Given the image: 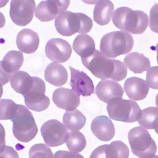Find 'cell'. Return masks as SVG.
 <instances>
[{
  "instance_id": "cell-1",
  "label": "cell",
  "mask_w": 158,
  "mask_h": 158,
  "mask_svg": "<svg viewBox=\"0 0 158 158\" xmlns=\"http://www.w3.org/2000/svg\"><path fill=\"white\" fill-rule=\"evenodd\" d=\"M81 60L86 68L102 80L110 79L121 81L127 75V68L124 63L119 60L110 59L97 50L90 56L81 58Z\"/></svg>"
},
{
  "instance_id": "cell-2",
  "label": "cell",
  "mask_w": 158,
  "mask_h": 158,
  "mask_svg": "<svg viewBox=\"0 0 158 158\" xmlns=\"http://www.w3.org/2000/svg\"><path fill=\"white\" fill-rule=\"evenodd\" d=\"M112 19L116 27L131 34H142L149 25V16L146 13L125 6L114 11Z\"/></svg>"
},
{
  "instance_id": "cell-3",
  "label": "cell",
  "mask_w": 158,
  "mask_h": 158,
  "mask_svg": "<svg viewBox=\"0 0 158 158\" xmlns=\"http://www.w3.org/2000/svg\"><path fill=\"white\" fill-rule=\"evenodd\" d=\"M93 27V21L81 13L66 11L59 15L55 20V27L60 34L71 36L76 33L85 34L90 32Z\"/></svg>"
},
{
  "instance_id": "cell-4",
  "label": "cell",
  "mask_w": 158,
  "mask_h": 158,
  "mask_svg": "<svg viewBox=\"0 0 158 158\" xmlns=\"http://www.w3.org/2000/svg\"><path fill=\"white\" fill-rule=\"evenodd\" d=\"M134 46V40L131 34L124 31H114L103 36L100 42L101 53L106 58H115L128 54Z\"/></svg>"
},
{
  "instance_id": "cell-5",
  "label": "cell",
  "mask_w": 158,
  "mask_h": 158,
  "mask_svg": "<svg viewBox=\"0 0 158 158\" xmlns=\"http://www.w3.org/2000/svg\"><path fill=\"white\" fill-rule=\"evenodd\" d=\"M11 120L13 123V135L21 142H29L36 136L38 128L34 117L25 106L18 104L16 113Z\"/></svg>"
},
{
  "instance_id": "cell-6",
  "label": "cell",
  "mask_w": 158,
  "mask_h": 158,
  "mask_svg": "<svg viewBox=\"0 0 158 158\" xmlns=\"http://www.w3.org/2000/svg\"><path fill=\"white\" fill-rule=\"evenodd\" d=\"M128 139L131 151L139 158H155L157 147L147 130L142 126L133 128L129 132Z\"/></svg>"
},
{
  "instance_id": "cell-7",
  "label": "cell",
  "mask_w": 158,
  "mask_h": 158,
  "mask_svg": "<svg viewBox=\"0 0 158 158\" xmlns=\"http://www.w3.org/2000/svg\"><path fill=\"white\" fill-rule=\"evenodd\" d=\"M106 108L110 118L127 123L138 121L141 113V110L137 102L122 98L110 101Z\"/></svg>"
},
{
  "instance_id": "cell-8",
  "label": "cell",
  "mask_w": 158,
  "mask_h": 158,
  "mask_svg": "<svg viewBox=\"0 0 158 158\" xmlns=\"http://www.w3.org/2000/svg\"><path fill=\"white\" fill-rule=\"evenodd\" d=\"M32 86L27 93L23 95L26 106L30 110L41 112L48 109L50 105V99L45 95L44 81L39 77H33Z\"/></svg>"
},
{
  "instance_id": "cell-9",
  "label": "cell",
  "mask_w": 158,
  "mask_h": 158,
  "mask_svg": "<svg viewBox=\"0 0 158 158\" xmlns=\"http://www.w3.org/2000/svg\"><path fill=\"white\" fill-rule=\"evenodd\" d=\"M41 132L45 143L51 147H58L66 143L69 135L65 127L56 119L50 120L43 123Z\"/></svg>"
},
{
  "instance_id": "cell-10",
  "label": "cell",
  "mask_w": 158,
  "mask_h": 158,
  "mask_svg": "<svg viewBox=\"0 0 158 158\" xmlns=\"http://www.w3.org/2000/svg\"><path fill=\"white\" fill-rule=\"evenodd\" d=\"M35 3L34 0H12L10 15L12 21L19 26H25L33 18Z\"/></svg>"
},
{
  "instance_id": "cell-11",
  "label": "cell",
  "mask_w": 158,
  "mask_h": 158,
  "mask_svg": "<svg viewBox=\"0 0 158 158\" xmlns=\"http://www.w3.org/2000/svg\"><path fill=\"white\" fill-rule=\"evenodd\" d=\"M70 1H43L36 7L35 16L42 22H49L64 12L68 9Z\"/></svg>"
},
{
  "instance_id": "cell-12",
  "label": "cell",
  "mask_w": 158,
  "mask_h": 158,
  "mask_svg": "<svg viewBox=\"0 0 158 158\" xmlns=\"http://www.w3.org/2000/svg\"><path fill=\"white\" fill-rule=\"evenodd\" d=\"M24 57L20 51H10L1 61V83L5 85L13 74L18 72L23 64Z\"/></svg>"
},
{
  "instance_id": "cell-13",
  "label": "cell",
  "mask_w": 158,
  "mask_h": 158,
  "mask_svg": "<svg viewBox=\"0 0 158 158\" xmlns=\"http://www.w3.org/2000/svg\"><path fill=\"white\" fill-rule=\"evenodd\" d=\"M45 52L51 61L56 63H64L70 58L72 49L66 41L59 38H53L47 42Z\"/></svg>"
},
{
  "instance_id": "cell-14",
  "label": "cell",
  "mask_w": 158,
  "mask_h": 158,
  "mask_svg": "<svg viewBox=\"0 0 158 158\" xmlns=\"http://www.w3.org/2000/svg\"><path fill=\"white\" fill-rule=\"evenodd\" d=\"M128 146L121 141H115L110 144H105L96 148L91 158H128L129 156Z\"/></svg>"
},
{
  "instance_id": "cell-15",
  "label": "cell",
  "mask_w": 158,
  "mask_h": 158,
  "mask_svg": "<svg viewBox=\"0 0 158 158\" xmlns=\"http://www.w3.org/2000/svg\"><path fill=\"white\" fill-rule=\"evenodd\" d=\"M52 99L58 108L67 111L76 109L80 103V97L73 90L61 88L54 91Z\"/></svg>"
},
{
  "instance_id": "cell-16",
  "label": "cell",
  "mask_w": 158,
  "mask_h": 158,
  "mask_svg": "<svg viewBox=\"0 0 158 158\" xmlns=\"http://www.w3.org/2000/svg\"><path fill=\"white\" fill-rule=\"evenodd\" d=\"M71 77V86L72 89L83 97H89L94 93V86L91 79L85 72L70 67Z\"/></svg>"
},
{
  "instance_id": "cell-17",
  "label": "cell",
  "mask_w": 158,
  "mask_h": 158,
  "mask_svg": "<svg viewBox=\"0 0 158 158\" xmlns=\"http://www.w3.org/2000/svg\"><path fill=\"white\" fill-rule=\"evenodd\" d=\"M95 92L98 98L106 103L113 99L122 98L124 92L120 85L110 80L99 82L95 89Z\"/></svg>"
},
{
  "instance_id": "cell-18",
  "label": "cell",
  "mask_w": 158,
  "mask_h": 158,
  "mask_svg": "<svg viewBox=\"0 0 158 158\" xmlns=\"http://www.w3.org/2000/svg\"><path fill=\"white\" fill-rule=\"evenodd\" d=\"M92 132L99 140L109 141L115 135V128L108 117L101 115L96 117L91 123Z\"/></svg>"
},
{
  "instance_id": "cell-19",
  "label": "cell",
  "mask_w": 158,
  "mask_h": 158,
  "mask_svg": "<svg viewBox=\"0 0 158 158\" xmlns=\"http://www.w3.org/2000/svg\"><path fill=\"white\" fill-rule=\"evenodd\" d=\"M124 91L131 100H142L147 96L149 86L146 81L138 77L127 79L124 85Z\"/></svg>"
},
{
  "instance_id": "cell-20",
  "label": "cell",
  "mask_w": 158,
  "mask_h": 158,
  "mask_svg": "<svg viewBox=\"0 0 158 158\" xmlns=\"http://www.w3.org/2000/svg\"><path fill=\"white\" fill-rule=\"evenodd\" d=\"M39 42V36L37 33L31 29L22 30L16 37L17 47L21 52L27 54H32L35 52Z\"/></svg>"
},
{
  "instance_id": "cell-21",
  "label": "cell",
  "mask_w": 158,
  "mask_h": 158,
  "mask_svg": "<svg viewBox=\"0 0 158 158\" xmlns=\"http://www.w3.org/2000/svg\"><path fill=\"white\" fill-rule=\"evenodd\" d=\"M44 78L54 86H61L67 83L68 74L63 65L53 62L49 64L45 69Z\"/></svg>"
},
{
  "instance_id": "cell-22",
  "label": "cell",
  "mask_w": 158,
  "mask_h": 158,
  "mask_svg": "<svg viewBox=\"0 0 158 158\" xmlns=\"http://www.w3.org/2000/svg\"><path fill=\"white\" fill-rule=\"evenodd\" d=\"M114 13V5L108 0L98 1L94 9V21L100 25L103 26L110 22Z\"/></svg>"
},
{
  "instance_id": "cell-23",
  "label": "cell",
  "mask_w": 158,
  "mask_h": 158,
  "mask_svg": "<svg viewBox=\"0 0 158 158\" xmlns=\"http://www.w3.org/2000/svg\"><path fill=\"white\" fill-rule=\"evenodd\" d=\"M126 67L135 73H142L150 68V62L148 58L137 52H131L124 59Z\"/></svg>"
},
{
  "instance_id": "cell-24",
  "label": "cell",
  "mask_w": 158,
  "mask_h": 158,
  "mask_svg": "<svg viewBox=\"0 0 158 158\" xmlns=\"http://www.w3.org/2000/svg\"><path fill=\"white\" fill-rule=\"evenodd\" d=\"M34 78L27 72L18 71L13 74L11 79V86L18 94L23 95L30 90L32 86Z\"/></svg>"
},
{
  "instance_id": "cell-25",
  "label": "cell",
  "mask_w": 158,
  "mask_h": 158,
  "mask_svg": "<svg viewBox=\"0 0 158 158\" xmlns=\"http://www.w3.org/2000/svg\"><path fill=\"white\" fill-rule=\"evenodd\" d=\"M95 42L92 37L86 34L78 35L73 43L74 51L82 58H86L95 50Z\"/></svg>"
},
{
  "instance_id": "cell-26",
  "label": "cell",
  "mask_w": 158,
  "mask_h": 158,
  "mask_svg": "<svg viewBox=\"0 0 158 158\" xmlns=\"http://www.w3.org/2000/svg\"><path fill=\"white\" fill-rule=\"evenodd\" d=\"M64 126L70 131H79L85 126L86 118L78 110L67 111L63 117Z\"/></svg>"
},
{
  "instance_id": "cell-27",
  "label": "cell",
  "mask_w": 158,
  "mask_h": 158,
  "mask_svg": "<svg viewBox=\"0 0 158 158\" xmlns=\"http://www.w3.org/2000/svg\"><path fill=\"white\" fill-rule=\"evenodd\" d=\"M158 110L156 107H149L141 110L138 122L146 129L158 130Z\"/></svg>"
},
{
  "instance_id": "cell-28",
  "label": "cell",
  "mask_w": 158,
  "mask_h": 158,
  "mask_svg": "<svg viewBox=\"0 0 158 158\" xmlns=\"http://www.w3.org/2000/svg\"><path fill=\"white\" fill-rule=\"evenodd\" d=\"M66 144L70 151L80 152L86 147V139L80 131H70Z\"/></svg>"
},
{
  "instance_id": "cell-29",
  "label": "cell",
  "mask_w": 158,
  "mask_h": 158,
  "mask_svg": "<svg viewBox=\"0 0 158 158\" xmlns=\"http://www.w3.org/2000/svg\"><path fill=\"white\" fill-rule=\"evenodd\" d=\"M1 115L0 119L2 120H11L16 113L18 104L9 99H1Z\"/></svg>"
},
{
  "instance_id": "cell-30",
  "label": "cell",
  "mask_w": 158,
  "mask_h": 158,
  "mask_svg": "<svg viewBox=\"0 0 158 158\" xmlns=\"http://www.w3.org/2000/svg\"><path fill=\"white\" fill-rule=\"evenodd\" d=\"M29 156L31 158H54L50 148L43 143L36 144L31 148L29 151Z\"/></svg>"
},
{
  "instance_id": "cell-31",
  "label": "cell",
  "mask_w": 158,
  "mask_h": 158,
  "mask_svg": "<svg viewBox=\"0 0 158 158\" xmlns=\"http://www.w3.org/2000/svg\"><path fill=\"white\" fill-rule=\"evenodd\" d=\"M147 83L149 87L153 89H158V67L150 68L147 73Z\"/></svg>"
},
{
  "instance_id": "cell-32",
  "label": "cell",
  "mask_w": 158,
  "mask_h": 158,
  "mask_svg": "<svg viewBox=\"0 0 158 158\" xmlns=\"http://www.w3.org/2000/svg\"><path fill=\"white\" fill-rule=\"evenodd\" d=\"M150 27L153 32L158 33V4H155L151 9Z\"/></svg>"
},
{
  "instance_id": "cell-33",
  "label": "cell",
  "mask_w": 158,
  "mask_h": 158,
  "mask_svg": "<svg viewBox=\"0 0 158 158\" xmlns=\"http://www.w3.org/2000/svg\"><path fill=\"white\" fill-rule=\"evenodd\" d=\"M54 158H83V156L75 152L59 151L55 153Z\"/></svg>"
},
{
  "instance_id": "cell-34",
  "label": "cell",
  "mask_w": 158,
  "mask_h": 158,
  "mask_svg": "<svg viewBox=\"0 0 158 158\" xmlns=\"http://www.w3.org/2000/svg\"><path fill=\"white\" fill-rule=\"evenodd\" d=\"M19 158L18 154L12 148L5 147L1 150V158Z\"/></svg>"
}]
</instances>
